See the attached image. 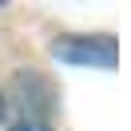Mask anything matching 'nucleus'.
Segmentation results:
<instances>
[{"label":"nucleus","instance_id":"1","mask_svg":"<svg viewBox=\"0 0 131 131\" xmlns=\"http://www.w3.org/2000/svg\"><path fill=\"white\" fill-rule=\"evenodd\" d=\"M56 56L64 60H80V64H99V68H111L115 64V40L111 36H80V40H60L56 44Z\"/></svg>","mask_w":131,"mask_h":131},{"label":"nucleus","instance_id":"2","mask_svg":"<svg viewBox=\"0 0 131 131\" xmlns=\"http://www.w3.org/2000/svg\"><path fill=\"white\" fill-rule=\"evenodd\" d=\"M16 131H40V127H32V123H20V127Z\"/></svg>","mask_w":131,"mask_h":131},{"label":"nucleus","instance_id":"3","mask_svg":"<svg viewBox=\"0 0 131 131\" xmlns=\"http://www.w3.org/2000/svg\"><path fill=\"white\" fill-rule=\"evenodd\" d=\"M0 119H4V95H0Z\"/></svg>","mask_w":131,"mask_h":131}]
</instances>
